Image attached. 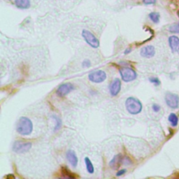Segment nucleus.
I'll return each instance as SVG.
<instances>
[{
    "label": "nucleus",
    "mask_w": 179,
    "mask_h": 179,
    "mask_svg": "<svg viewBox=\"0 0 179 179\" xmlns=\"http://www.w3.org/2000/svg\"><path fill=\"white\" fill-rule=\"evenodd\" d=\"M82 36H83V39H85V42H87V44L90 45L91 47L97 48L100 46V42L97 37L92 32L86 29H83L82 31Z\"/></svg>",
    "instance_id": "4"
},
{
    "label": "nucleus",
    "mask_w": 179,
    "mask_h": 179,
    "mask_svg": "<svg viewBox=\"0 0 179 179\" xmlns=\"http://www.w3.org/2000/svg\"><path fill=\"white\" fill-rule=\"evenodd\" d=\"M169 121L170 122L171 125L173 127L176 126L177 125H178V117H177V115L176 114H174V113H171L169 116Z\"/></svg>",
    "instance_id": "17"
},
{
    "label": "nucleus",
    "mask_w": 179,
    "mask_h": 179,
    "mask_svg": "<svg viewBox=\"0 0 179 179\" xmlns=\"http://www.w3.org/2000/svg\"><path fill=\"white\" fill-rule=\"evenodd\" d=\"M149 81L151 82L152 83L155 84V85H159L160 84V80L158 78H149Z\"/></svg>",
    "instance_id": "21"
},
{
    "label": "nucleus",
    "mask_w": 179,
    "mask_h": 179,
    "mask_svg": "<svg viewBox=\"0 0 179 179\" xmlns=\"http://www.w3.org/2000/svg\"><path fill=\"white\" fill-rule=\"evenodd\" d=\"M32 143L25 142L22 141H17L13 145V150L17 153H25L30 150Z\"/></svg>",
    "instance_id": "5"
},
{
    "label": "nucleus",
    "mask_w": 179,
    "mask_h": 179,
    "mask_svg": "<svg viewBox=\"0 0 179 179\" xmlns=\"http://www.w3.org/2000/svg\"><path fill=\"white\" fill-rule=\"evenodd\" d=\"M153 110L155 112H158L160 110V106L158 105V104H155L153 105Z\"/></svg>",
    "instance_id": "25"
},
{
    "label": "nucleus",
    "mask_w": 179,
    "mask_h": 179,
    "mask_svg": "<svg viewBox=\"0 0 179 179\" xmlns=\"http://www.w3.org/2000/svg\"><path fill=\"white\" fill-rule=\"evenodd\" d=\"M149 18L155 23H158L160 20V14L157 12H152L149 14Z\"/></svg>",
    "instance_id": "18"
},
{
    "label": "nucleus",
    "mask_w": 179,
    "mask_h": 179,
    "mask_svg": "<svg viewBox=\"0 0 179 179\" xmlns=\"http://www.w3.org/2000/svg\"><path fill=\"white\" fill-rule=\"evenodd\" d=\"M91 63L89 59H85V60H83V62H82V67H85V68H87V67H89Z\"/></svg>",
    "instance_id": "22"
},
{
    "label": "nucleus",
    "mask_w": 179,
    "mask_h": 179,
    "mask_svg": "<svg viewBox=\"0 0 179 179\" xmlns=\"http://www.w3.org/2000/svg\"><path fill=\"white\" fill-rule=\"evenodd\" d=\"M53 119H55V122H56L54 130H55V131H57V130H59V129H60L61 126H62V120L59 117L55 116V115H53Z\"/></svg>",
    "instance_id": "19"
},
{
    "label": "nucleus",
    "mask_w": 179,
    "mask_h": 179,
    "mask_svg": "<svg viewBox=\"0 0 179 179\" xmlns=\"http://www.w3.org/2000/svg\"><path fill=\"white\" fill-rule=\"evenodd\" d=\"M125 106L127 111L132 115H137L142 110V104L138 99L133 97H130L127 99Z\"/></svg>",
    "instance_id": "2"
},
{
    "label": "nucleus",
    "mask_w": 179,
    "mask_h": 179,
    "mask_svg": "<svg viewBox=\"0 0 179 179\" xmlns=\"http://www.w3.org/2000/svg\"><path fill=\"white\" fill-rule=\"evenodd\" d=\"M126 171H127V169H120V170H119V171L117 172L116 176H122L123 174H125V173H126Z\"/></svg>",
    "instance_id": "23"
},
{
    "label": "nucleus",
    "mask_w": 179,
    "mask_h": 179,
    "mask_svg": "<svg viewBox=\"0 0 179 179\" xmlns=\"http://www.w3.org/2000/svg\"><path fill=\"white\" fill-rule=\"evenodd\" d=\"M165 100L167 104L172 109H176L178 106V97L177 95L168 92L166 94Z\"/></svg>",
    "instance_id": "8"
},
{
    "label": "nucleus",
    "mask_w": 179,
    "mask_h": 179,
    "mask_svg": "<svg viewBox=\"0 0 179 179\" xmlns=\"http://www.w3.org/2000/svg\"><path fill=\"white\" fill-rule=\"evenodd\" d=\"M74 89V86L73 84L70 83H63L57 87V90H56V95H58L60 97H62L72 92Z\"/></svg>",
    "instance_id": "7"
},
{
    "label": "nucleus",
    "mask_w": 179,
    "mask_h": 179,
    "mask_svg": "<svg viewBox=\"0 0 179 179\" xmlns=\"http://www.w3.org/2000/svg\"><path fill=\"white\" fill-rule=\"evenodd\" d=\"M124 161V157L122 154H117L109 162V167L113 169H116L119 168L122 162Z\"/></svg>",
    "instance_id": "11"
},
{
    "label": "nucleus",
    "mask_w": 179,
    "mask_h": 179,
    "mask_svg": "<svg viewBox=\"0 0 179 179\" xmlns=\"http://www.w3.org/2000/svg\"><path fill=\"white\" fill-rule=\"evenodd\" d=\"M119 72H120L122 81L127 82V83L135 80L137 76V74L135 71L133 69L130 68V67H121Z\"/></svg>",
    "instance_id": "3"
},
{
    "label": "nucleus",
    "mask_w": 179,
    "mask_h": 179,
    "mask_svg": "<svg viewBox=\"0 0 179 179\" xmlns=\"http://www.w3.org/2000/svg\"><path fill=\"white\" fill-rule=\"evenodd\" d=\"M85 166H86V169L87 172L90 173V174H92V173L95 172V168L94 166H93L92 161H91L90 159L89 158H87V157L85 158Z\"/></svg>",
    "instance_id": "15"
},
{
    "label": "nucleus",
    "mask_w": 179,
    "mask_h": 179,
    "mask_svg": "<svg viewBox=\"0 0 179 179\" xmlns=\"http://www.w3.org/2000/svg\"><path fill=\"white\" fill-rule=\"evenodd\" d=\"M141 55L145 58H150L153 57L155 54V49L153 46H146L143 48H141L140 52Z\"/></svg>",
    "instance_id": "10"
},
{
    "label": "nucleus",
    "mask_w": 179,
    "mask_h": 179,
    "mask_svg": "<svg viewBox=\"0 0 179 179\" xmlns=\"http://www.w3.org/2000/svg\"><path fill=\"white\" fill-rule=\"evenodd\" d=\"M171 32H179V25H172L169 27Z\"/></svg>",
    "instance_id": "20"
},
{
    "label": "nucleus",
    "mask_w": 179,
    "mask_h": 179,
    "mask_svg": "<svg viewBox=\"0 0 179 179\" xmlns=\"http://www.w3.org/2000/svg\"><path fill=\"white\" fill-rule=\"evenodd\" d=\"M16 131L22 136L29 135L33 131V123L27 117H21L16 125Z\"/></svg>",
    "instance_id": "1"
},
{
    "label": "nucleus",
    "mask_w": 179,
    "mask_h": 179,
    "mask_svg": "<svg viewBox=\"0 0 179 179\" xmlns=\"http://www.w3.org/2000/svg\"><path fill=\"white\" fill-rule=\"evenodd\" d=\"M15 4L18 8L27 9L30 6V0H15Z\"/></svg>",
    "instance_id": "14"
},
{
    "label": "nucleus",
    "mask_w": 179,
    "mask_h": 179,
    "mask_svg": "<svg viewBox=\"0 0 179 179\" xmlns=\"http://www.w3.org/2000/svg\"><path fill=\"white\" fill-rule=\"evenodd\" d=\"M131 51H132V48H128L125 50V51L124 52V53L125 54V55H127V54L130 53Z\"/></svg>",
    "instance_id": "26"
},
{
    "label": "nucleus",
    "mask_w": 179,
    "mask_h": 179,
    "mask_svg": "<svg viewBox=\"0 0 179 179\" xmlns=\"http://www.w3.org/2000/svg\"><path fill=\"white\" fill-rule=\"evenodd\" d=\"M66 158L67 160H68V162H69V164L72 166L73 167H76V166L78 165V159L76 155V153L72 150H67L66 153Z\"/></svg>",
    "instance_id": "12"
},
{
    "label": "nucleus",
    "mask_w": 179,
    "mask_h": 179,
    "mask_svg": "<svg viewBox=\"0 0 179 179\" xmlns=\"http://www.w3.org/2000/svg\"><path fill=\"white\" fill-rule=\"evenodd\" d=\"M169 46L175 53H179V39L176 36H171L169 39Z\"/></svg>",
    "instance_id": "13"
},
{
    "label": "nucleus",
    "mask_w": 179,
    "mask_h": 179,
    "mask_svg": "<svg viewBox=\"0 0 179 179\" xmlns=\"http://www.w3.org/2000/svg\"><path fill=\"white\" fill-rule=\"evenodd\" d=\"M89 80L95 83H100L104 82L106 78V74L102 70H97L89 74Z\"/></svg>",
    "instance_id": "6"
},
{
    "label": "nucleus",
    "mask_w": 179,
    "mask_h": 179,
    "mask_svg": "<svg viewBox=\"0 0 179 179\" xmlns=\"http://www.w3.org/2000/svg\"><path fill=\"white\" fill-rule=\"evenodd\" d=\"M61 173L64 176L65 178H75L76 177H77L74 174V173L71 172L70 170H69L67 167H62L61 168Z\"/></svg>",
    "instance_id": "16"
},
{
    "label": "nucleus",
    "mask_w": 179,
    "mask_h": 179,
    "mask_svg": "<svg viewBox=\"0 0 179 179\" xmlns=\"http://www.w3.org/2000/svg\"><path fill=\"white\" fill-rule=\"evenodd\" d=\"M121 90V81L119 78H115L113 81H111L109 85V91L111 96H116L119 94Z\"/></svg>",
    "instance_id": "9"
},
{
    "label": "nucleus",
    "mask_w": 179,
    "mask_h": 179,
    "mask_svg": "<svg viewBox=\"0 0 179 179\" xmlns=\"http://www.w3.org/2000/svg\"><path fill=\"white\" fill-rule=\"evenodd\" d=\"M143 2L147 5L153 4L156 2V0H143Z\"/></svg>",
    "instance_id": "24"
}]
</instances>
